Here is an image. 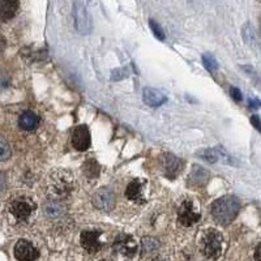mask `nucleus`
Listing matches in <instances>:
<instances>
[{
    "mask_svg": "<svg viewBox=\"0 0 261 261\" xmlns=\"http://www.w3.org/2000/svg\"><path fill=\"white\" fill-rule=\"evenodd\" d=\"M144 181L140 179H135L128 184L127 191H125V196L130 201L136 202V204H144L145 202V197H144Z\"/></svg>",
    "mask_w": 261,
    "mask_h": 261,
    "instance_id": "obj_13",
    "label": "nucleus"
},
{
    "mask_svg": "<svg viewBox=\"0 0 261 261\" xmlns=\"http://www.w3.org/2000/svg\"><path fill=\"white\" fill-rule=\"evenodd\" d=\"M11 154H12V151H11L8 141L4 140L3 137H0V161L9 160Z\"/></svg>",
    "mask_w": 261,
    "mask_h": 261,
    "instance_id": "obj_23",
    "label": "nucleus"
},
{
    "mask_svg": "<svg viewBox=\"0 0 261 261\" xmlns=\"http://www.w3.org/2000/svg\"><path fill=\"white\" fill-rule=\"evenodd\" d=\"M261 106V102L258 99H255V98H251L249 99V107L251 109H258Z\"/></svg>",
    "mask_w": 261,
    "mask_h": 261,
    "instance_id": "obj_28",
    "label": "nucleus"
},
{
    "mask_svg": "<svg viewBox=\"0 0 261 261\" xmlns=\"http://www.w3.org/2000/svg\"><path fill=\"white\" fill-rule=\"evenodd\" d=\"M251 123H252V125L258 130V132H261V120L257 115L251 116Z\"/></svg>",
    "mask_w": 261,
    "mask_h": 261,
    "instance_id": "obj_26",
    "label": "nucleus"
},
{
    "mask_svg": "<svg viewBox=\"0 0 261 261\" xmlns=\"http://www.w3.org/2000/svg\"><path fill=\"white\" fill-rule=\"evenodd\" d=\"M84 174L86 175V178L89 179L98 178L99 174H101V166H99V163L95 160H93V158L86 161L85 165H84Z\"/></svg>",
    "mask_w": 261,
    "mask_h": 261,
    "instance_id": "obj_18",
    "label": "nucleus"
},
{
    "mask_svg": "<svg viewBox=\"0 0 261 261\" xmlns=\"http://www.w3.org/2000/svg\"><path fill=\"white\" fill-rule=\"evenodd\" d=\"M223 238L217 230H206L201 239V252L205 257L217 260L222 253Z\"/></svg>",
    "mask_w": 261,
    "mask_h": 261,
    "instance_id": "obj_2",
    "label": "nucleus"
},
{
    "mask_svg": "<svg viewBox=\"0 0 261 261\" xmlns=\"http://www.w3.org/2000/svg\"><path fill=\"white\" fill-rule=\"evenodd\" d=\"M102 261H105V260H102Z\"/></svg>",
    "mask_w": 261,
    "mask_h": 261,
    "instance_id": "obj_32",
    "label": "nucleus"
},
{
    "mask_svg": "<svg viewBox=\"0 0 261 261\" xmlns=\"http://www.w3.org/2000/svg\"><path fill=\"white\" fill-rule=\"evenodd\" d=\"M6 181H7L6 174H4L3 171H0V191H3L4 188H6Z\"/></svg>",
    "mask_w": 261,
    "mask_h": 261,
    "instance_id": "obj_27",
    "label": "nucleus"
},
{
    "mask_svg": "<svg viewBox=\"0 0 261 261\" xmlns=\"http://www.w3.org/2000/svg\"><path fill=\"white\" fill-rule=\"evenodd\" d=\"M209 179V174L208 171H205L201 166L199 165H195L192 167V171L190 174V183H192L193 186H204L206 183V180Z\"/></svg>",
    "mask_w": 261,
    "mask_h": 261,
    "instance_id": "obj_17",
    "label": "nucleus"
},
{
    "mask_svg": "<svg viewBox=\"0 0 261 261\" xmlns=\"http://www.w3.org/2000/svg\"><path fill=\"white\" fill-rule=\"evenodd\" d=\"M39 124V118L36 113L33 111H25L20 115L18 119V125L24 130H33L36 129Z\"/></svg>",
    "mask_w": 261,
    "mask_h": 261,
    "instance_id": "obj_16",
    "label": "nucleus"
},
{
    "mask_svg": "<svg viewBox=\"0 0 261 261\" xmlns=\"http://www.w3.org/2000/svg\"><path fill=\"white\" fill-rule=\"evenodd\" d=\"M158 246H160V242L155 238H144L143 242H141L144 253H149L151 251H154V249L158 248Z\"/></svg>",
    "mask_w": 261,
    "mask_h": 261,
    "instance_id": "obj_20",
    "label": "nucleus"
},
{
    "mask_svg": "<svg viewBox=\"0 0 261 261\" xmlns=\"http://www.w3.org/2000/svg\"><path fill=\"white\" fill-rule=\"evenodd\" d=\"M149 27H150L151 32H153V34H154V37L157 39H160V41H165V32H163V29L161 28V25L158 24L157 21L155 20H149Z\"/></svg>",
    "mask_w": 261,
    "mask_h": 261,
    "instance_id": "obj_24",
    "label": "nucleus"
},
{
    "mask_svg": "<svg viewBox=\"0 0 261 261\" xmlns=\"http://www.w3.org/2000/svg\"><path fill=\"white\" fill-rule=\"evenodd\" d=\"M6 45H7L6 38H4L3 36H0V54L4 51V48H6Z\"/></svg>",
    "mask_w": 261,
    "mask_h": 261,
    "instance_id": "obj_30",
    "label": "nucleus"
},
{
    "mask_svg": "<svg viewBox=\"0 0 261 261\" xmlns=\"http://www.w3.org/2000/svg\"><path fill=\"white\" fill-rule=\"evenodd\" d=\"M143 99L148 106L150 107H158L166 102V95L161 93L160 90L153 89V88H145L143 92Z\"/></svg>",
    "mask_w": 261,
    "mask_h": 261,
    "instance_id": "obj_14",
    "label": "nucleus"
},
{
    "mask_svg": "<svg viewBox=\"0 0 261 261\" xmlns=\"http://www.w3.org/2000/svg\"><path fill=\"white\" fill-rule=\"evenodd\" d=\"M114 249L119 255L132 257L137 252V243L130 235L120 234L116 237L115 242H114Z\"/></svg>",
    "mask_w": 261,
    "mask_h": 261,
    "instance_id": "obj_7",
    "label": "nucleus"
},
{
    "mask_svg": "<svg viewBox=\"0 0 261 261\" xmlns=\"http://www.w3.org/2000/svg\"><path fill=\"white\" fill-rule=\"evenodd\" d=\"M151 261H162V260H158V258H155V260H151Z\"/></svg>",
    "mask_w": 261,
    "mask_h": 261,
    "instance_id": "obj_31",
    "label": "nucleus"
},
{
    "mask_svg": "<svg viewBox=\"0 0 261 261\" xmlns=\"http://www.w3.org/2000/svg\"><path fill=\"white\" fill-rule=\"evenodd\" d=\"M72 16H73L74 27L81 34H89L92 32V17L86 7L80 0H76L72 7Z\"/></svg>",
    "mask_w": 261,
    "mask_h": 261,
    "instance_id": "obj_4",
    "label": "nucleus"
},
{
    "mask_svg": "<svg viewBox=\"0 0 261 261\" xmlns=\"http://www.w3.org/2000/svg\"><path fill=\"white\" fill-rule=\"evenodd\" d=\"M15 256L18 261H34L38 257V251L30 242L18 241L15 247Z\"/></svg>",
    "mask_w": 261,
    "mask_h": 261,
    "instance_id": "obj_10",
    "label": "nucleus"
},
{
    "mask_svg": "<svg viewBox=\"0 0 261 261\" xmlns=\"http://www.w3.org/2000/svg\"><path fill=\"white\" fill-rule=\"evenodd\" d=\"M243 38L246 41V43H248L249 46H253L256 42V36H255V30H253L252 25L246 24L243 27Z\"/></svg>",
    "mask_w": 261,
    "mask_h": 261,
    "instance_id": "obj_21",
    "label": "nucleus"
},
{
    "mask_svg": "<svg viewBox=\"0 0 261 261\" xmlns=\"http://www.w3.org/2000/svg\"><path fill=\"white\" fill-rule=\"evenodd\" d=\"M115 193L109 188H99L93 195V205L102 212H111L115 206Z\"/></svg>",
    "mask_w": 261,
    "mask_h": 261,
    "instance_id": "obj_6",
    "label": "nucleus"
},
{
    "mask_svg": "<svg viewBox=\"0 0 261 261\" xmlns=\"http://www.w3.org/2000/svg\"><path fill=\"white\" fill-rule=\"evenodd\" d=\"M202 63H204V67L208 69L209 72H214L218 68V63H217L216 58H214L212 54H204V55H202Z\"/></svg>",
    "mask_w": 261,
    "mask_h": 261,
    "instance_id": "obj_22",
    "label": "nucleus"
},
{
    "mask_svg": "<svg viewBox=\"0 0 261 261\" xmlns=\"http://www.w3.org/2000/svg\"><path fill=\"white\" fill-rule=\"evenodd\" d=\"M230 95H231L234 101H242V92L238 89V88H231V89H230Z\"/></svg>",
    "mask_w": 261,
    "mask_h": 261,
    "instance_id": "obj_25",
    "label": "nucleus"
},
{
    "mask_svg": "<svg viewBox=\"0 0 261 261\" xmlns=\"http://www.w3.org/2000/svg\"><path fill=\"white\" fill-rule=\"evenodd\" d=\"M184 166V162L180 160V158L175 157V155L169 154H163L162 158H161V167H162V171L165 174V176L171 180L176 178L181 172Z\"/></svg>",
    "mask_w": 261,
    "mask_h": 261,
    "instance_id": "obj_5",
    "label": "nucleus"
},
{
    "mask_svg": "<svg viewBox=\"0 0 261 261\" xmlns=\"http://www.w3.org/2000/svg\"><path fill=\"white\" fill-rule=\"evenodd\" d=\"M18 9V0H0V20L8 21L15 17Z\"/></svg>",
    "mask_w": 261,
    "mask_h": 261,
    "instance_id": "obj_15",
    "label": "nucleus"
},
{
    "mask_svg": "<svg viewBox=\"0 0 261 261\" xmlns=\"http://www.w3.org/2000/svg\"><path fill=\"white\" fill-rule=\"evenodd\" d=\"M50 180V191L55 197H65L73 188V178L67 171H57Z\"/></svg>",
    "mask_w": 261,
    "mask_h": 261,
    "instance_id": "obj_3",
    "label": "nucleus"
},
{
    "mask_svg": "<svg viewBox=\"0 0 261 261\" xmlns=\"http://www.w3.org/2000/svg\"><path fill=\"white\" fill-rule=\"evenodd\" d=\"M199 212H196L195 206H193V204L190 200H186L180 205V208H179L178 212V221L180 222V225L186 226V227H190V226L195 225L196 222H199Z\"/></svg>",
    "mask_w": 261,
    "mask_h": 261,
    "instance_id": "obj_8",
    "label": "nucleus"
},
{
    "mask_svg": "<svg viewBox=\"0 0 261 261\" xmlns=\"http://www.w3.org/2000/svg\"><path fill=\"white\" fill-rule=\"evenodd\" d=\"M255 261H261V243L255 249Z\"/></svg>",
    "mask_w": 261,
    "mask_h": 261,
    "instance_id": "obj_29",
    "label": "nucleus"
},
{
    "mask_svg": "<svg viewBox=\"0 0 261 261\" xmlns=\"http://www.w3.org/2000/svg\"><path fill=\"white\" fill-rule=\"evenodd\" d=\"M34 205L29 199L25 197H20L16 199L15 201L11 204V213L16 217V220L18 221H27L32 214Z\"/></svg>",
    "mask_w": 261,
    "mask_h": 261,
    "instance_id": "obj_9",
    "label": "nucleus"
},
{
    "mask_svg": "<svg viewBox=\"0 0 261 261\" xmlns=\"http://www.w3.org/2000/svg\"><path fill=\"white\" fill-rule=\"evenodd\" d=\"M72 144L77 150L85 151L90 146V132L86 125H79L72 135Z\"/></svg>",
    "mask_w": 261,
    "mask_h": 261,
    "instance_id": "obj_11",
    "label": "nucleus"
},
{
    "mask_svg": "<svg viewBox=\"0 0 261 261\" xmlns=\"http://www.w3.org/2000/svg\"><path fill=\"white\" fill-rule=\"evenodd\" d=\"M101 231H84L81 234V246L89 253L98 252L102 248V242L99 241Z\"/></svg>",
    "mask_w": 261,
    "mask_h": 261,
    "instance_id": "obj_12",
    "label": "nucleus"
},
{
    "mask_svg": "<svg viewBox=\"0 0 261 261\" xmlns=\"http://www.w3.org/2000/svg\"><path fill=\"white\" fill-rule=\"evenodd\" d=\"M64 212V205L59 201H48L45 204V214L48 217H58Z\"/></svg>",
    "mask_w": 261,
    "mask_h": 261,
    "instance_id": "obj_19",
    "label": "nucleus"
},
{
    "mask_svg": "<svg viewBox=\"0 0 261 261\" xmlns=\"http://www.w3.org/2000/svg\"><path fill=\"white\" fill-rule=\"evenodd\" d=\"M241 209V202L234 196H223L212 205L214 220L221 225H227L237 218Z\"/></svg>",
    "mask_w": 261,
    "mask_h": 261,
    "instance_id": "obj_1",
    "label": "nucleus"
}]
</instances>
